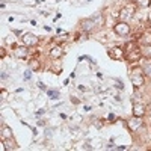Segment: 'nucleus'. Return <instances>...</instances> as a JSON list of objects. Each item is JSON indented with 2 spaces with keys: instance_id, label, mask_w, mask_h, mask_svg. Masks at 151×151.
I'll return each mask as SVG.
<instances>
[{
  "instance_id": "f257e3e1",
  "label": "nucleus",
  "mask_w": 151,
  "mask_h": 151,
  "mask_svg": "<svg viewBox=\"0 0 151 151\" xmlns=\"http://www.w3.org/2000/svg\"><path fill=\"white\" fill-rule=\"evenodd\" d=\"M130 79H132V83L137 88V86H142L144 85V71L141 68H134L130 74Z\"/></svg>"
},
{
  "instance_id": "f03ea898",
  "label": "nucleus",
  "mask_w": 151,
  "mask_h": 151,
  "mask_svg": "<svg viewBox=\"0 0 151 151\" xmlns=\"http://www.w3.org/2000/svg\"><path fill=\"white\" fill-rule=\"evenodd\" d=\"M115 33L119 35V36H127L130 33V27H129V24L125 23V21H121L118 24H115Z\"/></svg>"
},
{
  "instance_id": "7ed1b4c3",
  "label": "nucleus",
  "mask_w": 151,
  "mask_h": 151,
  "mask_svg": "<svg viewBox=\"0 0 151 151\" xmlns=\"http://www.w3.org/2000/svg\"><path fill=\"white\" fill-rule=\"evenodd\" d=\"M23 42L26 45H36L38 44V38L33 33H26L23 36Z\"/></svg>"
},
{
  "instance_id": "20e7f679",
  "label": "nucleus",
  "mask_w": 151,
  "mask_h": 151,
  "mask_svg": "<svg viewBox=\"0 0 151 151\" xmlns=\"http://www.w3.org/2000/svg\"><path fill=\"white\" fill-rule=\"evenodd\" d=\"M141 56H142V53L139 52V48L132 50V52H127V60H129V62H136V60H139Z\"/></svg>"
},
{
  "instance_id": "39448f33",
  "label": "nucleus",
  "mask_w": 151,
  "mask_h": 151,
  "mask_svg": "<svg viewBox=\"0 0 151 151\" xmlns=\"http://www.w3.org/2000/svg\"><path fill=\"white\" fill-rule=\"evenodd\" d=\"M133 12H134V6H133V5H130L129 8L122 9V11H121V14H118V17H121L122 20H129V18L133 15Z\"/></svg>"
},
{
  "instance_id": "423d86ee",
  "label": "nucleus",
  "mask_w": 151,
  "mask_h": 151,
  "mask_svg": "<svg viewBox=\"0 0 151 151\" xmlns=\"http://www.w3.org/2000/svg\"><path fill=\"white\" fill-rule=\"evenodd\" d=\"M142 125V121H141V116H133L130 121H129V127H130V130H133V132H136L137 129H139Z\"/></svg>"
},
{
  "instance_id": "0eeeda50",
  "label": "nucleus",
  "mask_w": 151,
  "mask_h": 151,
  "mask_svg": "<svg viewBox=\"0 0 151 151\" xmlns=\"http://www.w3.org/2000/svg\"><path fill=\"white\" fill-rule=\"evenodd\" d=\"M50 55H52V58H55V59H59L62 55H64V48H62L60 45H55L52 48V52H50Z\"/></svg>"
},
{
  "instance_id": "6e6552de",
  "label": "nucleus",
  "mask_w": 151,
  "mask_h": 151,
  "mask_svg": "<svg viewBox=\"0 0 151 151\" xmlns=\"http://www.w3.org/2000/svg\"><path fill=\"white\" fill-rule=\"evenodd\" d=\"M133 113H134V116H144V113H145V106L136 103V104L133 106Z\"/></svg>"
},
{
  "instance_id": "1a4fd4ad",
  "label": "nucleus",
  "mask_w": 151,
  "mask_h": 151,
  "mask_svg": "<svg viewBox=\"0 0 151 151\" xmlns=\"http://www.w3.org/2000/svg\"><path fill=\"white\" fill-rule=\"evenodd\" d=\"M109 56L113 58V59H122V50L118 48V47H115V50L110 48L109 50Z\"/></svg>"
},
{
  "instance_id": "9d476101",
  "label": "nucleus",
  "mask_w": 151,
  "mask_h": 151,
  "mask_svg": "<svg viewBox=\"0 0 151 151\" xmlns=\"http://www.w3.org/2000/svg\"><path fill=\"white\" fill-rule=\"evenodd\" d=\"M27 50H29V48H26V47H18L17 52H15V55H17L18 58H27Z\"/></svg>"
},
{
  "instance_id": "9b49d317",
  "label": "nucleus",
  "mask_w": 151,
  "mask_h": 151,
  "mask_svg": "<svg viewBox=\"0 0 151 151\" xmlns=\"http://www.w3.org/2000/svg\"><path fill=\"white\" fill-rule=\"evenodd\" d=\"M142 71H144V74H147L148 77L151 79V62H145V64H144V68H142Z\"/></svg>"
},
{
  "instance_id": "f8f14e48",
  "label": "nucleus",
  "mask_w": 151,
  "mask_h": 151,
  "mask_svg": "<svg viewBox=\"0 0 151 151\" xmlns=\"http://www.w3.org/2000/svg\"><path fill=\"white\" fill-rule=\"evenodd\" d=\"M141 42L150 45V44H151V33H145V35H142V36H141Z\"/></svg>"
},
{
  "instance_id": "ddd939ff",
  "label": "nucleus",
  "mask_w": 151,
  "mask_h": 151,
  "mask_svg": "<svg viewBox=\"0 0 151 151\" xmlns=\"http://www.w3.org/2000/svg\"><path fill=\"white\" fill-rule=\"evenodd\" d=\"M29 65H30V70L36 71L38 68H40V62H38V59H30V62H29Z\"/></svg>"
},
{
  "instance_id": "4468645a",
  "label": "nucleus",
  "mask_w": 151,
  "mask_h": 151,
  "mask_svg": "<svg viewBox=\"0 0 151 151\" xmlns=\"http://www.w3.org/2000/svg\"><path fill=\"white\" fill-rule=\"evenodd\" d=\"M137 6H142V8H147L151 5V0H136Z\"/></svg>"
},
{
  "instance_id": "2eb2a0df",
  "label": "nucleus",
  "mask_w": 151,
  "mask_h": 151,
  "mask_svg": "<svg viewBox=\"0 0 151 151\" xmlns=\"http://www.w3.org/2000/svg\"><path fill=\"white\" fill-rule=\"evenodd\" d=\"M92 24H94V21H92V20H91V21H85V23H83V29H85V30H88L89 27H92Z\"/></svg>"
},
{
  "instance_id": "dca6fc26",
  "label": "nucleus",
  "mask_w": 151,
  "mask_h": 151,
  "mask_svg": "<svg viewBox=\"0 0 151 151\" xmlns=\"http://www.w3.org/2000/svg\"><path fill=\"white\" fill-rule=\"evenodd\" d=\"M47 92H48L50 98H58V95H59V92H58V91H47Z\"/></svg>"
},
{
  "instance_id": "f3484780",
  "label": "nucleus",
  "mask_w": 151,
  "mask_h": 151,
  "mask_svg": "<svg viewBox=\"0 0 151 151\" xmlns=\"http://www.w3.org/2000/svg\"><path fill=\"white\" fill-rule=\"evenodd\" d=\"M3 136H6V137H11V130L6 127V129H3Z\"/></svg>"
},
{
  "instance_id": "a211bd4d",
  "label": "nucleus",
  "mask_w": 151,
  "mask_h": 151,
  "mask_svg": "<svg viewBox=\"0 0 151 151\" xmlns=\"http://www.w3.org/2000/svg\"><path fill=\"white\" fill-rule=\"evenodd\" d=\"M145 55H147L148 58L151 56V45H147V47H145Z\"/></svg>"
},
{
  "instance_id": "6ab92c4d",
  "label": "nucleus",
  "mask_w": 151,
  "mask_h": 151,
  "mask_svg": "<svg viewBox=\"0 0 151 151\" xmlns=\"http://www.w3.org/2000/svg\"><path fill=\"white\" fill-rule=\"evenodd\" d=\"M30 76H32V74H30V71H26V74H24V79H26V80H27V79H30Z\"/></svg>"
},
{
  "instance_id": "aec40b11",
  "label": "nucleus",
  "mask_w": 151,
  "mask_h": 151,
  "mask_svg": "<svg viewBox=\"0 0 151 151\" xmlns=\"http://www.w3.org/2000/svg\"><path fill=\"white\" fill-rule=\"evenodd\" d=\"M38 86H40V88H41V89H45V85H44V83H41V82H40V83H38Z\"/></svg>"
}]
</instances>
